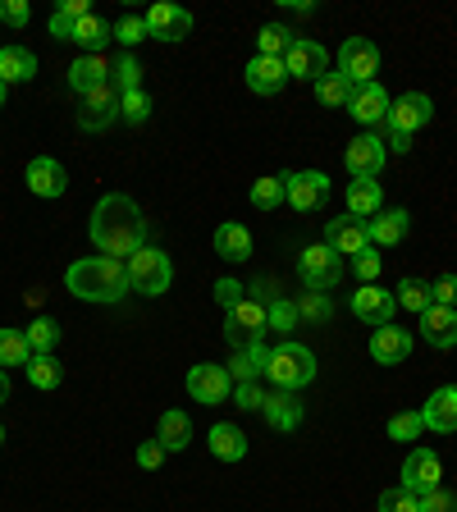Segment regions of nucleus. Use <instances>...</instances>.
Here are the masks:
<instances>
[{"instance_id":"nucleus-11","label":"nucleus","mask_w":457,"mask_h":512,"mask_svg":"<svg viewBox=\"0 0 457 512\" xmlns=\"http://www.w3.org/2000/svg\"><path fill=\"white\" fill-rule=\"evenodd\" d=\"M188 394H192V403H206V407H215V403H224V398L234 394V380H229V366H215V362H197L188 371Z\"/></svg>"},{"instance_id":"nucleus-37","label":"nucleus","mask_w":457,"mask_h":512,"mask_svg":"<svg viewBox=\"0 0 457 512\" xmlns=\"http://www.w3.org/2000/svg\"><path fill=\"white\" fill-rule=\"evenodd\" d=\"M352 92H357V87H352L343 74H325V78L316 83V101H320V106H334V110H339V106L348 110Z\"/></svg>"},{"instance_id":"nucleus-58","label":"nucleus","mask_w":457,"mask_h":512,"mask_svg":"<svg viewBox=\"0 0 457 512\" xmlns=\"http://www.w3.org/2000/svg\"><path fill=\"white\" fill-rule=\"evenodd\" d=\"M0 444H5V426H0Z\"/></svg>"},{"instance_id":"nucleus-20","label":"nucleus","mask_w":457,"mask_h":512,"mask_svg":"<svg viewBox=\"0 0 457 512\" xmlns=\"http://www.w3.org/2000/svg\"><path fill=\"white\" fill-rule=\"evenodd\" d=\"M371 357L375 366H403L412 357V330H398V325L371 330Z\"/></svg>"},{"instance_id":"nucleus-39","label":"nucleus","mask_w":457,"mask_h":512,"mask_svg":"<svg viewBox=\"0 0 457 512\" xmlns=\"http://www.w3.org/2000/svg\"><path fill=\"white\" fill-rule=\"evenodd\" d=\"M110 83H115L119 87V96H124V92H138V87H142V64H138V55H119V60L115 64H110Z\"/></svg>"},{"instance_id":"nucleus-2","label":"nucleus","mask_w":457,"mask_h":512,"mask_svg":"<svg viewBox=\"0 0 457 512\" xmlns=\"http://www.w3.org/2000/svg\"><path fill=\"white\" fill-rule=\"evenodd\" d=\"M64 288L78 302H119L128 293V270L115 256H83L64 270Z\"/></svg>"},{"instance_id":"nucleus-55","label":"nucleus","mask_w":457,"mask_h":512,"mask_svg":"<svg viewBox=\"0 0 457 512\" xmlns=\"http://www.w3.org/2000/svg\"><path fill=\"white\" fill-rule=\"evenodd\" d=\"M384 147H389V151H412V138H403V133H389V138H384Z\"/></svg>"},{"instance_id":"nucleus-40","label":"nucleus","mask_w":457,"mask_h":512,"mask_svg":"<svg viewBox=\"0 0 457 512\" xmlns=\"http://www.w3.org/2000/svg\"><path fill=\"white\" fill-rule=\"evenodd\" d=\"M284 202V174H266V179L252 183V206L256 211H275Z\"/></svg>"},{"instance_id":"nucleus-6","label":"nucleus","mask_w":457,"mask_h":512,"mask_svg":"<svg viewBox=\"0 0 457 512\" xmlns=\"http://www.w3.org/2000/svg\"><path fill=\"white\" fill-rule=\"evenodd\" d=\"M298 275L311 293H330L343 279V256L334 252L330 243H311V247H302V256H298Z\"/></svg>"},{"instance_id":"nucleus-12","label":"nucleus","mask_w":457,"mask_h":512,"mask_svg":"<svg viewBox=\"0 0 457 512\" xmlns=\"http://www.w3.org/2000/svg\"><path fill=\"white\" fill-rule=\"evenodd\" d=\"M284 69H288V78L320 83V78L330 74V51H325L320 42H311V37H298V42L288 46V55H284Z\"/></svg>"},{"instance_id":"nucleus-56","label":"nucleus","mask_w":457,"mask_h":512,"mask_svg":"<svg viewBox=\"0 0 457 512\" xmlns=\"http://www.w3.org/2000/svg\"><path fill=\"white\" fill-rule=\"evenodd\" d=\"M5 403H10V375L0 371V407H5Z\"/></svg>"},{"instance_id":"nucleus-36","label":"nucleus","mask_w":457,"mask_h":512,"mask_svg":"<svg viewBox=\"0 0 457 512\" xmlns=\"http://www.w3.org/2000/svg\"><path fill=\"white\" fill-rule=\"evenodd\" d=\"M28 380L37 384V389H60L64 366L55 362V352H32L28 357Z\"/></svg>"},{"instance_id":"nucleus-17","label":"nucleus","mask_w":457,"mask_h":512,"mask_svg":"<svg viewBox=\"0 0 457 512\" xmlns=\"http://www.w3.org/2000/svg\"><path fill=\"white\" fill-rule=\"evenodd\" d=\"M444 485V467H439V453H430V448H412L403 462V490L412 494H430Z\"/></svg>"},{"instance_id":"nucleus-35","label":"nucleus","mask_w":457,"mask_h":512,"mask_svg":"<svg viewBox=\"0 0 457 512\" xmlns=\"http://www.w3.org/2000/svg\"><path fill=\"white\" fill-rule=\"evenodd\" d=\"M394 298H398V307L412 311V316H421L426 307H435V293H430V284H426V279H412V275H407L403 284L394 288Z\"/></svg>"},{"instance_id":"nucleus-54","label":"nucleus","mask_w":457,"mask_h":512,"mask_svg":"<svg viewBox=\"0 0 457 512\" xmlns=\"http://www.w3.org/2000/svg\"><path fill=\"white\" fill-rule=\"evenodd\" d=\"M430 293H435V302H439V307H457V275L435 279V284H430Z\"/></svg>"},{"instance_id":"nucleus-7","label":"nucleus","mask_w":457,"mask_h":512,"mask_svg":"<svg viewBox=\"0 0 457 512\" xmlns=\"http://www.w3.org/2000/svg\"><path fill=\"white\" fill-rule=\"evenodd\" d=\"M330 174L325 170H298V174H284V202L293 211H320L330 202Z\"/></svg>"},{"instance_id":"nucleus-52","label":"nucleus","mask_w":457,"mask_h":512,"mask_svg":"<svg viewBox=\"0 0 457 512\" xmlns=\"http://www.w3.org/2000/svg\"><path fill=\"white\" fill-rule=\"evenodd\" d=\"M243 293H247V288L238 284V279H215V302H220L224 311L238 307V302H243Z\"/></svg>"},{"instance_id":"nucleus-22","label":"nucleus","mask_w":457,"mask_h":512,"mask_svg":"<svg viewBox=\"0 0 457 512\" xmlns=\"http://www.w3.org/2000/svg\"><path fill=\"white\" fill-rule=\"evenodd\" d=\"M421 421H426V430H435V435H453L457 430V384H444V389H435V394L426 398Z\"/></svg>"},{"instance_id":"nucleus-9","label":"nucleus","mask_w":457,"mask_h":512,"mask_svg":"<svg viewBox=\"0 0 457 512\" xmlns=\"http://www.w3.org/2000/svg\"><path fill=\"white\" fill-rule=\"evenodd\" d=\"M384 160H389V147H384L380 133H357L343 151V165H348L352 179H380Z\"/></svg>"},{"instance_id":"nucleus-42","label":"nucleus","mask_w":457,"mask_h":512,"mask_svg":"<svg viewBox=\"0 0 457 512\" xmlns=\"http://www.w3.org/2000/svg\"><path fill=\"white\" fill-rule=\"evenodd\" d=\"M375 512H421V499H416L412 490H403V485H389V490H380V499H375Z\"/></svg>"},{"instance_id":"nucleus-46","label":"nucleus","mask_w":457,"mask_h":512,"mask_svg":"<svg viewBox=\"0 0 457 512\" xmlns=\"http://www.w3.org/2000/svg\"><path fill=\"white\" fill-rule=\"evenodd\" d=\"M266 320H270V330H279V334L298 330V302L275 298V302H270V311H266Z\"/></svg>"},{"instance_id":"nucleus-50","label":"nucleus","mask_w":457,"mask_h":512,"mask_svg":"<svg viewBox=\"0 0 457 512\" xmlns=\"http://www.w3.org/2000/svg\"><path fill=\"white\" fill-rule=\"evenodd\" d=\"M416 499H421V512H457V494L444 490V485L430 494H416Z\"/></svg>"},{"instance_id":"nucleus-48","label":"nucleus","mask_w":457,"mask_h":512,"mask_svg":"<svg viewBox=\"0 0 457 512\" xmlns=\"http://www.w3.org/2000/svg\"><path fill=\"white\" fill-rule=\"evenodd\" d=\"M298 320H316V325H325V320H330V298H325V293H302Z\"/></svg>"},{"instance_id":"nucleus-38","label":"nucleus","mask_w":457,"mask_h":512,"mask_svg":"<svg viewBox=\"0 0 457 512\" xmlns=\"http://www.w3.org/2000/svg\"><path fill=\"white\" fill-rule=\"evenodd\" d=\"M32 348H28V334L23 330H0V371L5 366H28Z\"/></svg>"},{"instance_id":"nucleus-15","label":"nucleus","mask_w":457,"mask_h":512,"mask_svg":"<svg viewBox=\"0 0 457 512\" xmlns=\"http://www.w3.org/2000/svg\"><path fill=\"white\" fill-rule=\"evenodd\" d=\"M142 19H147V37H156V42H183L192 32V14L174 0H156Z\"/></svg>"},{"instance_id":"nucleus-10","label":"nucleus","mask_w":457,"mask_h":512,"mask_svg":"<svg viewBox=\"0 0 457 512\" xmlns=\"http://www.w3.org/2000/svg\"><path fill=\"white\" fill-rule=\"evenodd\" d=\"M115 119H119V87L115 83L83 92V106H78V128H83V133H106Z\"/></svg>"},{"instance_id":"nucleus-53","label":"nucleus","mask_w":457,"mask_h":512,"mask_svg":"<svg viewBox=\"0 0 457 512\" xmlns=\"http://www.w3.org/2000/svg\"><path fill=\"white\" fill-rule=\"evenodd\" d=\"M160 462H165V444H160V439H147V444H138V467L156 471Z\"/></svg>"},{"instance_id":"nucleus-5","label":"nucleus","mask_w":457,"mask_h":512,"mask_svg":"<svg viewBox=\"0 0 457 512\" xmlns=\"http://www.w3.org/2000/svg\"><path fill=\"white\" fill-rule=\"evenodd\" d=\"M266 311H270V302L252 298V293H243V302H238V307L224 311V339H229V348L238 352V348H247V343L266 339V330H270Z\"/></svg>"},{"instance_id":"nucleus-13","label":"nucleus","mask_w":457,"mask_h":512,"mask_svg":"<svg viewBox=\"0 0 457 512\" xmlns=\"http://www.w3.org/2000/svg\"><path fill=\"white\" fill-rule=\"evenodd\" d=\"M430 119H435V101H430L426 92H407V96H398L394 106H389V119H384V128H389V133H403V138H412L416 128H426Z\"/></svg>"},{"instance_id":"nucleus-34","label":"nucleus","mask_w":457,"mask_h":512,"mask_svg":"<svg viewBox=\"0 0 457 512\" xmlns=\"http://www.w3.org/2000/svg\"><path fill=\"white\" fill-rule=\"evenodd\" d=\"M293 42H298V32L288 28V23H266V28L256 32V55H275V60H284Z\"/></svg>"},{"instance_id":"nucleus-26","label":"nucleus","mask_w":457,"mask_h":512,"mask_svg":"<svg viewBox=\"0 0 457 512\" xmlns=\"http://www.w3.org/2000/svg\"><path fill=\"white\" fill-rule=\"evenodd\" d=\"M110 83V60L106 55H78L74 64H69V87H74L78 96L92 92V87H106Z\"/></svg>"},{"instance_id":"nucleus-24","label":"nucleus","mask_w":457,"mask_h":512,"mask_svg":"<svg viewBox=\"0 0 457 512\" xmlns=\"http://www.w3.org/2000/svg\"><path fill=\"white\" fill-rule=\"evenodd\" d=\"M407 224H412V215H407L403 206H384L375 220H366L371 247H398V243L407 238Z\"/></svg>"},{"instance_id":"nucleus-16","label":"nucleus","mask_w":457,"mask_h":512,"mask_svg":"<svg viewBox=\"0 0 457 512\" xmlns=\"http://www.w3.org/2000/svg\"><path fill=\"white\" fill-rule=\"evenodd\" d=\"M23 183H28V192H37V197H64L69 192V170H64L55 156H32L28 170H23Z\"/></svg>"},{"instance_id":"nucleus-21","label":"nucleus","mask_w":457,"mask_h":512,"mask_svg":"<svg viewBox=\"0 0 457 512\" xmlns=\"http://www.w3.org/2000/svg\"><path fill=\"white\" fill-rule=\"evenodd\" d=\"M243 78L256 96H279L284 83H288V69H284V60H275V55H252L247 69H243Z\"/></svg>"},{"instance_id":"nucleus-51","label":"nucleus","mask_w":457,"mask_h":512,"mask_svg":"<svg viewBox=\"0 0 457 512\" xmlns=\"http://www.w3.org/2000/svg\"><path fill=\"white\" fill-rule=\"evenodd\" d=\"M32 10L28 0H0V23H10V28H28Z\"/></svg>"},{"instance_id":"nucleus-44","label":"nucleus","mask_w":457,"mask_h":512,"mask_svg":"<svg viewBox=\"0 0 457 512\" xmlns=\"http://www.w3.org/2000/svg\"><path fill=\"white\" fill-rule=\"evenodd\" d=\"M115 42L124 46V51H133L138 42H147V19H142V14H124V19L115 23Z\"/></svg>"},{"instance_id":"nucleus-31","label":"nucleus","mask_w":457,"mask_h":512,"mask_svg":"<svg viewBox=\"0 0 457 512\" xmlns=\"http://www.w3.org/2000/svg\"><path fill=\"white\" fill-rule=\"evenodd\" d=\"M69 42L83 46V55H101V51H106V42H115V23H106L101 14H87V19L74 28V37H69Z\"/></svg>"},{"instance_id":"nucleus-47","label":"nucleus","mask_w":457,"mask_h":512,"mask_svg":"<svg viewBox=\"0 0 457 512\" xmlns=\"http://www.w3.org/2000/svg\"><path fill=\"white\" fill-rule=\"evenodd\" d=\"M380 256H375V247H366V252H357L352 256V275L362 279V284H380Z\"/></svg>"},{"instance_id":"nucleus-57","label":"nucleus","mask_w":457,"mask_h":512,"mask_svg":"<svg viewBox=\"0 0 457 512\" xmlns=\"http://www.w3.org/2000/svg\"><path fill=\"white\" fill-rule=\"evenodd\" d=\"M0 106H5V83H0Z\"/></svg>"},{"instance_id":"nucleus-28","label":"nucleus","mask_w":457,"mask_h":512,"mask_svg":"<svg viewBox=\"0 0 457 512\" xmlns=\"http://www.w3.org/2000/svg\"><path fill=\"white\" fill-rule=\"evenodd\" d=\"M384 211V188L375 179H352L348 183V215L357 220H375Z\"/></svg>"},{"instance_id":"nucleus-4","label":"nucleus","mask_w":457,"mask_h":512,"mask_svg":"<svg viewBox=\"0 0 457 512\" xmlns=\"http://www.w3.org/2000/svg\"><path fill=\"white\" fill-rule=\"evenodd\" d=\"M124 270H128V288L142 293V298H160V293H170V284H174L170 256L160 252V247H151V243L128 256Z\"/></svg>"},{"instance_id":"nucleus-1","label":"nucleus","mask_w":457,"mask_h":512,"mask_svg":"<svg viewBox=\"0 0 457 512\" xmlns=\"http://www.w3.org/2000/svg\"><path fill=\"white\" fill-rule=\"evenodd\" d=\"M87 234H92V243L101 256H115V261L124 256L128 261L138 247H147V215H142V206L133 202V197L106 192V197L96 202Z\"/></svg>"},{"instance_id":"nucleus-3","label":"nucleus","mask_w":457,"mask_h":512,"mask_svg":"<svg viewBox=\"0 0 457 512\" xmlns=\"http://www.w3.org/2000/svg\"><path fill=\"white\" fill-rule=\"evenodd\" d=\"M266 380L275 384V389H293V394H298L302 384L316 380V352L298 339L275 343V348H270V362H266Z\"/></svg>"},{"instance_id":"nucleus-27","label":"nucleus","mask_w":457,"mask_h":512,"mask_svg":"<svg viewBox=\"0 0 457 512\" xmlns=\"http://www.w3.org/2000/svg\"><path fill=\"white\" fill-rule=\"evenodd\" d=\"M266 362H270V348H266V339L247 343V348H238V352H234V362H229V380H234V384L261 380V375H266Z\"/></svg>"},{"instance_id":"nucleus-23","label":"nucleus","mask_w":457,"mask_h":512,"mask_svg":"<svg viewBox=\"0 0 457 512\" xmlns=\"http://www.w3.org/2000/svg\"><path fill=\"white\" fill-rule=\"evenodd\" d=\"M421 339L430 343V348H457V307H426L421 311Z\"/></svg>"},{"instance_id":"nucleus-19","label":"nucleus","mask_w":457,"mask_h":512,"mask_svg":"<svg viewBox=\"0 0 457 512\" xmlns=\"http://www.w3.org/2000/svg\"><path fill=\"white\" fill-rule=\"evenodd\" d=\"M325 243L339 256H357L371 247V234H366V220L357 215H339V220H325Z\"/></svg>"},{"instance_id":"nucleus-33","label":"nucleus","mask_w":457,"mask_h":512,"mask_svg":"<svg viewBox=\"0 0 457 512\" xmlns=\"http://www.w3.org/2000/svg\"><path fill=\"white\" fill-rule=\"evenodd\" d=\"M160 444H165V453H183V448L192 444V421L188 412H179V407H170V412L160 416Z\"/></svg>"},{"instance_id":"nucleus-43","label":"nucleus","mask_w":457,"mask_h":512,"mask_svg":"<svg viewBox=\"0 0 457 512\" xmlns=\"http://www.w3.org/2000/svg\"><path fill=\"white\" fill-rule=\"evenodd\" d=\"M421 430H426L421 412H398V416H389V439H394V444H412V439H421Z\"/></svg>"},{"instance_id":"nucleus-32","label":"nucleus","mask_w":457,"mask_h":512,"mask_svg":"<svg viewBox=\"0 0 457 512\" xmlns=\"http://www.w3.org/2000/svg\"><path fill=\"white\" fill-rule=\"evenodd\" d=\"M206 444H211V453L220 462H243L247 458V435L238 426H229V421L211 426V439H206Z\"/></svg>"},{"instance_id":"nucleus-8","label":"nucleus","mask_w":457,"mask_h":512,"mask_svg":"<svg viewBox=\"0 0 457 512\" xmlns=\"http://www.w3.org/2000/svg\"><path fill=\"white\" fill-rule=\"evenodd\" d=\"M339 74L348 78L352 87L375 83V74H380V51H375V42H366V37H348V42L339 46Z\"/></svg>"},{"instance_id":"nucleus-45","label":"nucleus","mask_w":457,"mask_h":512,"mask_svg":"<svg viewBox=\"0 0 457 512\" xmlns=\"http://www.w3.org/2000/svg\"><path fill=\"white\" fill-rule=\"evenodd\" d=\"M147 115H151V96L142 92V87L119 96V119H128V124H147Z\"/></svg>"},{"instance_id":"nucleus-30","label":"nucleus","mask_w":457,"mask_h":512,"mask_svg":"<svg viewBox=\"0 0 457 512\" xmlns=\"http://www.w3.org/2000/svg\"><path fill=\"white\" fill-rule=\"evenodd\" d=\"M37 74V55L28 46H0V83H28Z\"/></svg>"},{"instance_id":"nucleus-14","label":"nucleus","mask_w":457,"mask_h":512,"mask_svg":"<svg viewBox=\"0 0 457 512\" xmlns=\"http://www.w3.org/2000/svg\"><path fill=\"white\" fill-rule=\"evenodd\" d=\"M394 311H398V298L380 284H362L357 293H352V316L362 320V325H371V330L394 325Z\"/></svg>"},{"instance_id":"nucleus-29","label":"nucleus","mask_w":457,"mask_h":512,"mask_svg":"<svg viewBox=\"0 0 457 512\" xmlns=\"http://www.w3.org/2000/svg\"><path fill=\"white\" fill-rule=\"evenodd\" d=\"M215 256L234 261V266L252 261V234H247L243 224H220V229H215Z\"/></svg>"},{"instance_id":"nucleus-49","label":"nucleus","mask_w":457,"mask_h":512,"mask_svg":"<svg viewBox=\"0 0 457 512\" xmlns=\"http://www.w3.org/2000/svg\"><path fill=\"white\" fill-rule=\"evenodd\" d=\"M234 403L243 407V412H261V403H266V389L256 380H247V384H234Z\"/></svg>"},{"instance_id":"nucleus-41","label":"nucleus","mask_w":457,"mask_h":512,"mask_svg":"<svg viewBox=\"0 0 457 512\" xmlns=\"http://www.w3.org/2000/svg\"><path fill=\"white\" fill-rule=\"evenodd\" d=\"M23 334H28V348L32 352H55V343H60V325H55L51 316H37Z\"/></svg>"},{"instance_id":"nucleus-25","label":"nucleus","mask_w":457,"mask_h":512,"mask_svg":"<svg viewBox=\"0 0 457 512\" xmlns=\"http://www.w3.org/2000/svg\"><path fill=\"white\" fill-rule=\"evenodd\" d=\"M261 412H266V421L275 430H298L302 426V403H298L293 389H275V394H266Z\"/></svg>"},{"instance_id":"nucleus-18","label":"nucleus","mask_w":457,"mask_h":512,"mask_svg":"<svg viewBox=\"0 0 457 512\" xmlns=\"http://www.w3.org/2000/svg\"><path fill=\"white\" fill-rule=\"evenodd\" d=\"M389 106H394V96L384 92V83L375 78V83H366V87H357V92H352L348 115L357 119V124L375 128V124H384V119H389Z\"/></svg>"}]
</instances>
